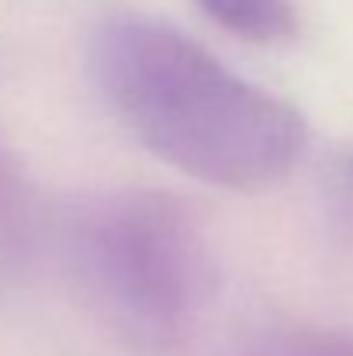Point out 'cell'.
I'll use <instances>...</instances> for the list:
<instances>
[{
	"label": "cell",
	"instance_id": "6da1fadb",
	"mask_svg": "<svg viewBox=\"0 0 353 356\" xmlns=\"http://www.w3.org/2000/svg\"><path fill=\"white\" fill-rule=\"evenodd\" d=\"M91 73L115 118L156 159L201 184L263 191L305 152L298 108L163 21H104L91 42Z\"/></svg>",
	"mask_w": 353,
	"mask_h": 356
},
{
	"label": "cell",
	"instance_id": "7a4b0ae2",
	"mask_svg": "<svg viewBox=\"0 0 353 356\" xmlns=\"http://www.w3.org/2000/svg\"><path fill=\"white\" fill-rule=\"evenodd\" d=\"M59 252L77 301L132 353L177 350L215 287L205 232L159 191H118L73 208Z\"/></svg>",
	"mask_w": 353,
	"mask_h": 356
},
{
	"label": "cell",
	"instance_id": "3957f363",
	"mask_svg": "<svg viewBox=\"0 0 353 356\" xmlns=\"http://www.w3.org/2000/svg\"><path fill=\"white\" fill-rule=\"evenodd\" d=\"M198 7L249 42H284L298 31L295 0H198Z\"/></svg>",
	"mask_w": 353,
	"mask_h": 356
},
{
	"label": "cell",
	"instance_id": "277c9868",
	"mask_svg": "<svg viewBox=\"0 0 353 356\" xmlns=\"http://www.w3.org/2000/svg\"><path fill=\"white\" fill-rule=\"evenodd\" d=\"M242 356H353V332L322 325H291L256 339Z\"/></svg>",
	"mask_w": 353,
	"mask_h": 356
},
{
	"label": "cell",
	"instance_id": "5b68a950",
	"mask_svg": "<svg viewBox=\"0 0 353 356\" xmlns=\"http://www.w3.org/2000/svg\"><path fill=\"white\" fill-rule=\"evenodd\" d=\"M24 201V187H21V166L14 159V152L7 149V142L0 138V238H10V229L17 222Z\"/></svg>",
	"mask_w": 353,
	"mask_h": 356
},
{
	"label": "cell",
	"instance_id": "8992f818",
	"mask_svg": "<svg viewBox=\"0 0 353 356\" xmlns=\"http://www.w3.org/2000/svg\"><path fill=\"white\" fill-rule=\"evenodd\" d=\"M10 259H14V249H10V238H0V277L10 270Z\"/></svg>",
	"mask_w": 353,
	"mask_h": 356
}]
</instances>
